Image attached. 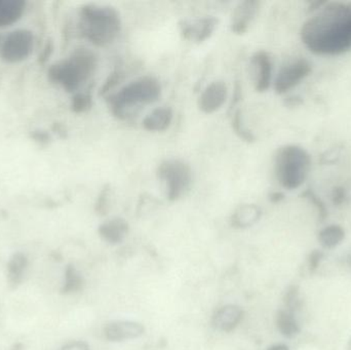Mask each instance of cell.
Returning <instances> with one entry per match:
<instances>
[{
	"label": "cell",
	"mask_w": 351,
	"mask_h": 350,
	"mask_svg": "<svg viewBox=\"0 0 351 350\" xmlns=\"http://www.w3.org/2000/svg\"><path fill=\"white\" fill-rule=\"evenodd\" d=\"M301 40L317 55H337L351 49V3L326 2L303 24Z\"/></svg>",
	"instance_id": "6da1fadb"
},
{
	"label": "cell",
	"mask_w": 351,
	"mask_h": 350,
	"mask_svg": "<svg viewBox=\"0 0 351 350\" xmlns=\"http://www.w3.org/2000/svg\"><path fill=\"white\" fill-rule=\"evenodd\" d=\"M80 34L96 47H106L121 30L119 12L112 6L86 4L80 10Z\"/></svg>",
	"instance_id": "7a4b0ae2"
},
{
	"label": "cell",
	"mask_w": 351,
	"mask_h": 350,
	"mask_svg": "<svg viewBox=\"0 0 351 350\" xmlns=\"http://www.w3.org/2000/svg\"><path fill=\"white\" fill-rule=\"evenodd\" d=\"M97 67V57L90 49L80 47L69 57L49 67V79L61 86L66 92H76L90 79Z\"/></svg>",
	"instance_id": "3957f363"
},
{
	"label": "cell",
	"mask_w": 351,
	"mask_h": 350,
	"mask_svg": "<svg viewBox=\"0 0 351 350\" xmlns=\"http://www.w3.org/2000/svg\"><path fill=\"white\" fill-rule=\"evenodd\" d=\"M162 94V86L158 78L142 76L129 82L115 94L107 97L111 113L119 119L129 116L130 109L156 102Z\"/></svg>",
	"instance_id": "277c9868"
},
{
	"label": "cell",
	"mask_w": 351,
	"mask_h": 350,
	"mask_svg": "<svg viewBox=\"0 0 351 350\" xmlns=\"http://www.w3.org/2000/svg\"><path fill=\"white\" fill-rule=\"evenodd\" d=\"M311 168V155L301 146L290 144L276 151L274 172L280 186L287 190L299 188L308 177Z\"/></svg>",
	"instance_id": "5b68a950"
},
{
	"label": "cell",
	"mask_w": 351,
	"mask_h": 350,
	"mask_svg": "<svg viewBox=\"0 0 351 350\" xmlns=\"http://www.w3.org/2000/svg\"><path fill=\"white\" fill-rule=\"evenodd\" d=\"M158 177L166 185L168 199L175 201L189 190L192 184V168L184 160L169 158L158 166Z\"/></svg>",
	"instance_id": "8992f818"
},
{
	"label": "cell",
	"mask_w": 351,
	"mask_h": 350,
	"mask_svg": "<svg viewBox=\"0 0 351 350\" xmlns=\"http://www.w3.org/2000/svg\"><path fill=\"white\" fill-rule=\"evenodd\" d=\"M34 37L30 31L18 29L4 38L0 47V55L6 63H20L28 59L32 53Z\"/></svg>",
	"instance_id": "52a82bcc"
},
{
	"label": "cell",
	"mask_w": 351,
	"mask_h": 350,
	"mask_svg": "<svg viewBox=\"0 0 351 350\" xmlns=\"http://www.w3.org/2000/svg\"><path fill=\"white\" fill-rule=\"evenodd\" d=\"M313 71L311 64L304 58L293 60L282 66L274 80L276 94H286L288 90L300 84Z\"/></svg>",
	"instance_id": "ba28073f"
},
{
	"label": "cell",
	"mask_w": 351,
	"mask_h": 350,
	"mask_svg": "<svg viewBox=\"0 0 351 350\" xmlns=\"http://www.w3.org/2000/svg\"><path fill=\"white\" fill-rule=\"evenodd\" d=\"M218 26V18L206 16L195 20H184L180 23L182 36L187 40L202 43L214 34Z\"/></svg>",
	"instance_id": "9c48e42d"
},
{
	"label": "cell",
	"mask_w": 351,
	"mask_h": 350,
	"mask_svg": "<svg viewBox=\"0 0 351 350\" xmlns=\"http://www.w3.org/2000/svg\"><path fill=\"white\" fill-rule=\"evenodd\" d=\"M252 73L257 92H264L270 88L272 79L271 57L265 51H258L251 58Z\"/></svg>",
	"instance_id": "30bf717a"
},
{
	"label": "cell",
	"mask_w": 351,
	"mask_h": 350,
	"mask_svg": "<svg viewBox=\"0 0 351 350\" xmlns=\"http://www.w3.org/2000/svg\"><path fill=\"white\" fill-rule=\"evenodd\" d=\"M227 98V86L224 82L217 80L208 84L198 98V108L206 114L218 111Z\"/></svg>",
	"instance_id": "8fae6325"
},
{
	"label": "cell",
	"mask_w": 351,
	"mask_h": 350,
	"mask_svg": "<svg viewBox=\"0 0 351 350\" xmlns=\"http://www.w3.org/2000/svg\"><path fill=\"white\" fill-rule=\"evenodd\" d=\"M260 2L256 0H245L239 2L233 10L230 29L234 34H245L249 30L252 22L257 16Z\"/></svg>",
	"instance_id": "7c38bea8"
},
{
	"label": "cell",
	"mask_w": 351,
	"mask_h": 350,
	"mask_svg": "<svg viewBox=\"0 0 351 350\" xmlns=\"http://www.w3.org/2000/svg\"><path fill=\"white\" fill-rule=\"evenodd\" d=\"M144 327L139 323L130 321H117L109 323L104 329L105 337L113 342H123L141 337Z\"/></svg>",
	"instance_id": "4fadbf2b"
},
{
	"label": "cell",
	"mask_w": 351,
	"mask_h": 350,
	"mask_svg": "<svg viewBox=\"0 0 351 350\" xmlns=\"http://www.w3.org/2000/svg\"><path fill=\"white\" fill-rule=\"evenodd\" d=\"M243 320V310L237 305H225L219 308L213 318L215 327L224 332L234 330Z\"/></svg>",
	"instance_id": "5bb4252c"
},
{
	"label": "cell",
	"mask_w": 351,
	"mask_h": 350,
	"mask_svg": "<svg viewBox=\"0 0 351 350\" xmlns=\"http://www.w3.org/2000/svg\"><path fill=\"white\" fill-rule=\"evenodd\" d=\"M174 113L169 107H158L149 113L142 121L144 129L148 132H164L170 127Z\"/></svg>",
	"instance_id": "9a60e30c"
},
{
	"label": "cell",
	"mask_w": 351,
	"mask_h": 350,
	"mask_svg": "<svg viewBox=\"0 0 351 350\" xmlns=\"http://www.w3.org/2000/svg\"><path fill=\"white\" fill-rule=\"evenodd\" d=\"M261 209L254 203L239 205L231 217V224L235 228H247L257 223L261 218Z\"/></svg>",
	"instance_id": "2e32d148"
},
{
	"label": "cell",
	"mask_w": 351,
	"mask_h": 350,
	"mask_svg": "<svg viewBox=\"0 0 351 350\" xmlns=\"http://www.w3.org/2000/svg\"><path fill=\"white\" fill-rule=\"evenodd\" d=\"M100 236L110 244H119L129 232V224L123 218H113L99 228Z\"/></svg>",
	"instance_id": "e0dca14e"
},
{
	"label": "cell",
	"mask_w": 351,
	"mask_h": 350,
	"mask_svg": "<svg viewBox=\"0 0 351 350\" xmlns=\"http://www.w3.org/2000/svg\"><path fill=\"white\" fill-rule=\"evenodd\" d=\"M26 8L23 0H0V28L12 26L22 18Z\"/></svg>",
	"instance_id": "ac0fdd59"
},
{
	"label": "cell",
	"mask_w": 351,
	"mask_h": 350,
	"mask_svg": "<svg viewBox=\"0 0 351 350\" xmlns=\"http://www.w3.org/2000/svg\"><path fill=\"white\" fill-rule=\"evenodd\" d=\"M27 265H28V261L24 254L16 253L12 257L8 264V277L10 284L16 285L21 283Z\"/></svg>",
	"instance_id": "d6986e66"
},
{
	"label": "cell",
	"mask_w": 351,
	"mask_h": 350,
	"mask_svg": "<svg viewBox=\"0 0 351 350\" xmlns=\"http://www.w3.org/2000/svg\"><path fill=\"white\" fill-rule=\"evenodd\" d=\"M344 238V230L338 225H330L322 230L319 240L323 246L333 248Z\"/></svg>",
	"instance_id": "ffe728a7"
},
{
	"label": "cell",
	"mask_w": 351,
	"mask_h": 350,
	"mask_svg": "<svg viewBox=\"0 0 351 350\" xmlns=\"http://www.w3.org/2000/svg\"><path fill=\"white\" fill-rule=\"evenodd\" d=\"M232 129L234 133L243 141L247 142V143L255 142V135L243 125V113H241V110H239V109L233 113Z\"/></svg>",
	"instance_id": "44dd1931"
},
{
	"label": "cell",
	"mask_w": 351,
	"mask_h": 350,
	"mask_svg": "<svg viewBox=\"0 0 351 350\" xmlns=\"http://www.w3.org/2000/svg\"><path fill=\"white\" fill-rule=\"evenodd\" d=\"M93 107V97L88 92H78L72 98L71 110L76 114L88 112Z\"/></svg>",
	"instance_id": "7402d4cb"
},
{
	"label": "cell",
	"mask_w": 351,
	"mask_h": 350,
	"mask_svg": "<svg viewBox=\"0 0 351 350\" xmlns=\"http://www.w3.org/2000/svg\"><path fill=\"white\" fill-rule=\"evenodd\" d=\"M278 328L282 331V334L291 337L296 334L297 325L293 316L289 312H280L278 316Z\"/></svg>",
	"instance_id": "603a6c76"
},
{
	"label": "cell",
	"mask_w": 351,
	"mask_h": 350,
	"mask_svg": "<svg viewBox=\"0 0 351 350\" xmlns=\"http://www.w3.org/2000/svg\"><path fill=\"white\" fill-rule=\"evenodd\" d=\"M82 279L74 267L69 266L66 271V281L64 291L66 293L78 291L82 288Z\"/></svg>",
	"instance_id": "cb8c5ba5"
},
{
	"label": "cell",
	"mask_w": 351,
	"mask_h": 350,
	"mask_svg": "<svg viewBox=\"0 0 351 350\" xmlns=\"http://www.w3.org/2000/svg\"><path fill=\"white\" fill-rule=\"evenodd\" d=\"M302 197L306 199L309 203H313L315 209L319 212V217H321L322 219H325L326 216H327V210H326L325 203L315 195V191L311 190V189H306V190L302 193Z\"/></svg>",
	"instance_id": "d4e9b609"
},
{
	"label": "cell",
	"mask_w": 351,
	"mask_h": 350,
	"mask_svg": "<svg viewBox=\"0 0 351 350\" xmlns=\"http://www.w3.org/2000/svg\"><path fill=\"white\" fill-rule=\"evenodd\" d=\"M123 72L119 71V70L112 72V73L108 76L104 84H103L102 88H101L100 96H107V94L119 84V82L123 79Z\"/></svg>",
	"instance_id": "484cf974"
},
{
	"label": "cell",
	"mask_w": 351,
	"mask_h": 350,
	"mask_svg": "<svg viewBox=\"0 0 351 350\" xmlns=\"http://www.w3.org/2000/svg\"><path fill=\"white\" fill-rule=\"evenodd\" d=\"M109 193H110V186L106 185V186L103 187L96 205V210L98 213H106L107 208H108Z\"/></svg>",
	"instance_id": "4316f807"
},
{
	"label": "cell",
	"mask_w": 351,
	"mask_h": 350,
	"mask_svg": "<svg viewBox=\"0 0 351 350\" xmlns=\"http://www.w3.org/2000/svg\"><path fill=\"white\" fill-rule=\"evenodd\" d=\"M346 197H348V192H346V188L342 186L334 187L333 190L331 192L332 203L335 205H340L346 201Z\"/></svg>",
	"instance_id": "83f0119b"
},
{
	"label": "cell",
	"mask_w": 351,
	"mask_h": 350,
	"mask_svg": "<svg viewBox=\"0 0 351 350\" xmlns=\"http://www.w3.org/2000/svg\"><path fill=\"white\" fill-rule=\"evenodd\" d=\"M61 350H90L88 345L82 341H74L65 345Z\"/></svg>",
	"instance_id": "f1b7e54d"
},
{
	"label": "cell",
	"mask_w": 351,
	"mask_h": 350,
	"mask_svg": "<svg viewBox=\"0 0 351 350\" xmlns=\"http://www.w3.org/2000/svg\"><path fill=\"white\" fill-rule=\"evenodd\" d=\"M284 199V193L280 192V191H274V192H271L269 195V201L274 203H280V201H282Z\"/></svg>",
	"instance_id": "f546056e"
},
{
	"label": "cell",
	"mask_w": 351,
	"mask_h": 350,
	"mask_svg": "<svg viewBox=\"0 0 351 350\" xmlns=\"http://www.w3.org/2000/svg\"><path fill=\"white\" fill-rule=\"evenodd\" d=\"M301 103H302V100L298 97H291V98L287 99L286 101V104L291 107L298 106Z\"/></svg>",
	"instance_id": "4dcf8cb0"
},
{
	"label": "cell",
	"mask_w": 351,
	"mask_h": 350,
	"mask_svg": "<svg viewBox=\"0 0 351 350\" xmlns=\"http://www.w3.org/2000/svg\"><path fill=\"white\" fill-rule=\"evenodd\" d=\"M268 350H289V349L285 345H276V347H272L271 349Z\"/></svg>",
	"instance_id": "1f68e13d"
},
{
	"label": "cell",
	"mask_w": 351,
	"mask_h": 350,
	"mask_svg": "<svg viewBox=\"0 0 351 350\" xmlns=\"http://www.w3.org/2000/svg\"><path fill=\"white\" fill-rule=\"evenodd\" d=\"M350 345H351V342H350Z\"/></svg>",
	"instance_id": "d6a6232c"
}]
</instances>
